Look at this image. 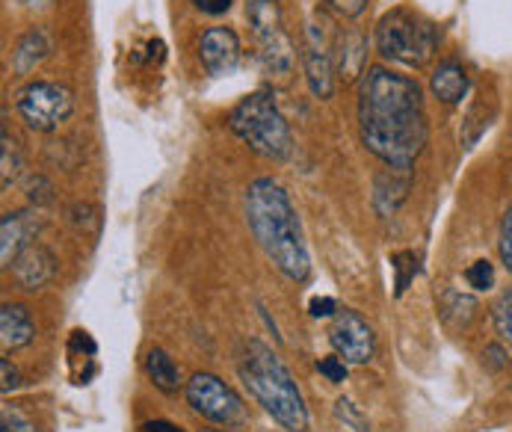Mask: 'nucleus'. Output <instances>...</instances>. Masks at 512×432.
<instances>
[{"label": "nucleus", "mask_w": 512, "mask_h": 432, "mask_svg": "<svg viewBox=\"0 0 512 432\" xmlns=\"http://www.w3.org/2000/svg\"><path fill=\"white\" fill-rule=\"evenodd\" d=\"M187 403L196 415H202L205 421L225 427V430H237L246 424V406L240 400V394L225 385L220 376L214 373H196L187 382Z\"/></svg>", "instance_id": "obj_8"}, {"label": "nucleus", "mask_w": 512, "mask_h": 432, "mask_svg": "<svg viewBox=\"0 0 512 432\" xmlns=\"http://www.w3.org/2000/svg\"><path fill=\"white\" fill-rule=\"evenodd\" d=\"M36 338V323L27 305L18 302H3L0 308V344L3 350H24Z\"/></svg>", "instance_id": "obj_14"}, {"label": "nucleus", "mask_w": 512, "mask_h": 432, "mask_svg": "<svg viewBox=\"0 0 512 432\" xmlns=\"http://www.w3.org/2000/svg\"><path fill=\"white\" fill-rule=\"evenodd\" d=\"M39 219L30 211H9L0 219V267L12 270L15 258L36 243Z\"/></svg>", "instance_id": "obj_12"}, {"label": "nucleus", "mask_w": 512, "mask_h": 432, "mask_svg": "<svg viewBox=\"0 0 512 432\" xmlns=\"http://www.w3.org/2000/svg\"><path fill=\"white\" fill-rule=\"evenodd\" d=\"M465 282L474 290H492L495 288V264L486 261V258L474 261V264L465 270Z\"/></svg>", "instance_id": "obj_25"}, {"label": "nucleus", "mask_w": 512, "mask_h": 432, "mask_svg": "<svg viewBox=\"0 0 512 432\" xmlns=\"http://www.w3.org/2000/svg\"><path fill=\"white\" fill-rule=\"evenodd\" d=\"M196 6L205 12V15H225L231 9V0H196Z\"/></svg>", "instance_id": "obj_34"}, {"label": "nucleus", "mask_w": 512, "mask_h": 432, "mask_svg": "<svg viewBox=\"0 0 512 432\" xmlns=\"http://www.w3.org/2000/svg\"><path fill=\"white\" fill-rule=\"evenodd\" d=\"M439 311H441V320L447 323V326H453V329H465L471 320H474V311H477V299L474 296H468V293H459V290H447L444 296H441L439 302Z\"/></svg>", "instance_id": "obj_20"}, {"label": "nucleus", "mask_w": 512, "mask_h": 432, "mask_svg": "<svg viewBox=\"0 0 512 432\" xmlns=\"http://www.w3.org/2000/svg\"><path fill=\"white\" fill-rule=\"evenodd\" d=\"M329 344H332L335 356H341L350 367L370 364L376 359V332H373V326L367 323L365 317L359 311H353V308H341L332 317Z\"/></svg>", "instance_id": "obj_9"}, {"label": "nucleus", "mask_w": 512, "mask_h": 432, "mask_svg": "<svg viewBox=\"0 0 512 432\" xmlns=\"http://www.w3.org/2000/svg\"><path fill=\"white\" fill-rule=\"evenodd\" d=\"M373 42L382 60L406 69H424L439 51L441 30L424 15L397 6L376 21Z\"/></svg>", "instance_id": "obj_5"}, {"label": "nucleus", "mask_w": 512, "mask_h": 432, "mask_svg": "<svg viewBox=\"0 0 512 432\" xmlns=\"http://www.w3.org/2000/svg\"><path fill=\"white\" fill-rule=\"evenodd\" d=\"M430 92L439 98L441 104L456 107L471 92V74L459 60H441L430 74Z\"/></svg>", "instance_id": "obj_15"}, {"label": "nucleus", "mask_w": 512, "mask_h": 432, "mask_svg": "<svg viewBox=\"0 0 512 432\" xmlns=\"http://www.w3.org/2000/svg\"><path fill=\"white\" fill-rule=\"evenodd\" d=\"M214 432H240V430H225V427H222V430H214Z\"/></svg>", "instance_id": "obj_36"}, {"label": "nucleus", "mask_w": 512, "mask_h": 432, "mask_svg": "<svg viewBox=\"0 0 512 432\" xmlns=\"http://www.w3.org/2000/svg\"><path fill=\"white\" fill-rule=\"evenodd\" d=\"M326 6L332 9V12H338L341 18H359L362 12L367 9V0H326Z\"/></svg>", "instance_id": "obj_32"}, {"label": "nucleus", "mask_w": 512, "mask_h": 432, "mask_svg": "<svg viewBox=\"0 0 512 432\" xmlns=\"http://www.w3.org/2000/svg\"><path fill=\"white\" fill-rule=\"evenodd\" d=\"M409 190H412V172L391 169L388 166V172H382L376 178V187H373V205H376V211L379 214H394L400 208V202H406Z\"/></svg>", "instance_id": "obj_18"}, {"label": "nucleus", "mask_w": 512, "mask_h": 432, "mask_svg": "<svg viewBox=\"0 0 512 432\" xmlns=\"http://www.w3.org/2000/svg\"><path fill=\"white\" fill-rule=\"evenodd\" d=\"M72 86L57 80H30L15 95V110L21 122L36 134H54L60 131L74 113Z\"/></svg>", "instance_id": "obj_7"}, {"label": "nucleus", "mask_w": 512, "mask_h": 432, "mask_svg": "<svg viewBox=\"0 0 512 432\" xmlns=\"http://www.w3.org/2000/svg\"><path fill=\"white\" fill-rule=\"evenodd\" d=\"M498 255H501L504 270L512 273V202L507 205L504 219H501V228H498Z\"/></svg>", "instance_id": "obj_28"}, {"label": "nucleus", "mask_w": 512, "mask_h": 432, "mask_svg": "<svg viewBox=\"0 0 512 432\" xmlns=\"http://www.w3.org/2000/svg\"><path fill=\"white\" fill-rule=\"evenodd\" d=\"M51 54V36L42 27H30L12 51V72L18 77H27L33 69H39L45 63V57Z\"/></svg>", "instance_id": "obj_17"}, {"label": "nucleus", "mask_w": 512, "mask_h": 432, "mask_svg": "<svg viewBox=\"0 0 512 432\" xmlns=\"http://www.w3.org/2000/svg\"><path fill=\"white\" fill-rule=\"evenodd\" d=\"M246 222L267 261L296 285L311 279V255L288 190L276 178H255L246 187Z\"/></svg>", "instance_id": "obj_2"}, {"label": "nucleus", "mask_w": 512, "mask_h": 432, "mask_svg": "<svg viewBox=\"0 0 512 432\" xmlns=\"http://www.w3.org/2000/svg\"><path fill=\"white\" fill-rule=\"evenodd\" d=\"M0 376H3V385H0V391H3V394H12V391L21 385V376H18L15 364H12L9 359L0 361Z\"/></svg>", "instance_id": "obj_33"}, {"label": "nucleus", "mask_w": 512, "mask_h": 432, "mask_svg": "<svg viewBox=\"0 0 512 432\" xmlns=\"http://www.w3.org/2000/svg\"><path fill=\"white\" fill-rule=\"evenodd\" d=\"M246 18L258 45V60L267 77H273V83L288 86L293 72H296V60L299 51L293 45L291 33L285 27V15L279 0H249L246 3Z\"/></svg>", "instance_id": "obj_6"}, {"label": "nucleus", "mask_w": 512, "mask_h": 432, "mask_svg": "<svg viewBox=\"0 0 512 432\" xmlns=\"http://www.w3.org/2000/svg\"><path fill=\"white\" fill-rule=\"evenodd\" d=\"M27 202L33 208L51 205L54 202V184L45 175H30V181H27Z\"/></svg>", "instance_id": "obj_27"}, {"label": "nucleus", "mask_w": 512, "mask_h": 432, "mask_svg": "<svg viewBox=\"0 0 512 432\" xmlns=\"http://www.w3.org/2000/svg\"><path fill=\"white\" fill-rule=\"evenodd\" d=\"M492 323H495V332L501 335L504 344L512 347V288H507L492 305Z\"/></svg>", "instance_id": "obj_23"}, {"label": "nucleus", "mask_w": 512, "mask_h": 432, "mask_svg": "<svg viewBox=\"0 0 512 432\" xmlns=\"http://www.w3.org/2000/svg\"><path fill=\"white\" fill-rule=\"evenodd\" d=\"M317 370H320V376H326L329 382L341 385V382H347L350 364L341 359V356H326V359L317 361Z\"/></svg>", "instance_id": "obj_29"}, {"label": "nucleus", "mask_w": 512, "mask_h": 432, "mask_svg": "<svg viewBox=\"0 0 512 432\" xmlns=\"http://www.w3.org/2000/svg\"><path fill=\"white\" fill-rule=\"evenodd\" d=\"M335 418L344 424V427H350V430L356 432H370V424H367V418L359 412V406L350 400V397H338L335 400Z\"/></svg>", "instance_id": "obj_24"}, {"label": "nucleus", "mask_w": 512, "mask_h": 432, "mask_svg": "<svg viewBox=\"0 0 512 432\" xmlns=\"http://www.w3.org/2000/svg\"><path fill=\"white\" fill-rule=\"evenodd\" d=\"M299 60H302V74H305V83H308V92L320 101L332 98L335 95V51H332V42L326 39L323 27L320 24H308L305 27V39H302V51H299Z\"/></svg>", "instance_id": "obj_10"}, {"label": "nucleus", "mask_w": 512, "mask_h": 432, "mask_svg": "<svg viewBox=\"0 0 512 432\" xmlns=\"http://www.w3.org/2000/svg\"><path fill=\"white\" fill-rule=\"evenodd\" d=\"M0 187L3 190H12V184L21 178V172H24V154H21V148L15 143V137H9V131L3 128V134H0Z\"/></svg>", "instance_id": "obj_21"}, {"label": "nucleus", "mask_w": 512, "mask_h": 432, "mask_svg": "<svg viewBox=\"0 0 512 432\" xmlns=\"http://www.w3.org/2000/svg\"><path fill=\"white\" fill-rule=\"evenodd\" d=\"M54 276H57V258L42 243H33L30 249H24L12 264V279L18 282V288L27 290V293H36L45 285H51Z\"/></svg>", "instance_id": "obj_13"}, {"label": "nucleus", "mask_w": 512, "mask_h": 432, "mask_svg": "<svg viewBox=\"0 0 512 432\" xmlns=\"http://www.w3.org/2000/svg\"><path fill=\"white\" fill-rule=\"evenodd\" d=\"M359 137L385 166L412 172L430 143L421 86L406 74L370 66L359 83Z\"/></svg>", "instance_id": "obj_1"}, {"label": "nucleus", "mask_w": 512, "mask_h": 432, "mask_svg": "<svg viewBox=\"0 0 512 432\" xmlns=\"http://www.w3.org/2000/svg\"><path fill=\"white\" fill-rule=\"evenodd\" d=\"M243 57L240 36L231 27H208L199 39V60L211 77H228L237 72Z\"/></svg>", "instance_id": "obj_11"}, {"label": "nucleus", "mask_w": 512, "mask_h": 432, "mask_svg": "<svg viewBox=\"0 0 512 432\" xmlns=\"http://www.w3.org/2000/svg\"><path fill=\"white\" fill-rule=\"evenodd\" d=\"M335 72L344 80H356L367 72V39L359 30H344L332 39Z\"/></svg>", "instance_id": "obj_16"}, {"label": "nucleus", "mask_w": 512, "mask_h": 432, "mask_svg": "<svg viewBox=\"0 0 512 432\" xmlns=\"http://www.w3.org/2000/svg\"><path fill=\"white\" fill-rule=\"evenodd\" d=\"M240 382L252 394V400L288 432L308 430V406L302 400V391L288 370V364L273 353L264 341H246L237 361Z\"/></svg>", "instance_id": "obj_3"}, {"label": "nucleus", "mask_w": 512, "mask_h": 432, "mask_svg": "<svg viewBox=\"0 0 512 432\" xmlns=\"http://www.w3.org/2000/svg\"><path fill=\"white\" fill-rule=\"evenodd\" d=\"M140 432H184L178 424H172V421H146Z\"/></svg>", "instance_id": "obj_35"}, {"label": "nucleus", "mask_w": 512, "mask_h": 432, "mask_svg": "<svg viewBox=\"0 0 512 432\" xmlns=\"http://www.w3.org/2000/svg\"><path fill=\"white\" fill-rule=\"evenodd\" d=\"M0 432H42V430H39V424H36L30 415H24L21 409L6 406V409H3V415H0Z\"/></svg>", "instance_id": "obj_26"}, {"label": "nucleus", "mask_w": 512, "mask_h": 432, "mask_svg": "<svg viewBox=\"0 0 512 432\" xmlns=\"http://www.w3.org/2000/svg\"><path fill=\"white\" fill-rule=\"evenodd\" d=\"M391 270H394V296L400 299L409 285L415 282V276H418V270H421V264H418V255L415 252H397V255H391Z\"/></svg>", "instance_id": "obj_22"}, {"label": "nucleus", "mask_w": 512, "mask_h": 432, "mask_svg": "<svg viewBox=\"0 0 512 432\" xmlns=\"http://www.w3.org/2000/svg\"><path fill=\"white\" fill-rule=\"evenodd\" d=\"M146 373H148V379H151V385H154L157 391H163V394H175V391L181 388V379H178V367H175V361L169 359V353H166V350H160V347L148 350Z\"/></svg>", "instance_id": "obj_19"}, {"label": "nucleus", "mask_w": 512, "mask_h": 432, "mask_svg": "<svg viewBox=\"0 0 512 432\" xmlns=\"http://www.w3.org/2000/svg\"><path fill=\"white\" fill-rule=\"evenodd\" d=\"M483 367H486V370H492V373L507 370V367H510V356H507V350H504L501 344H489V347L483 350Z\"/></svg>", "instance_id": "obj_30"}, {"label": "nucleus", "mask_w": 512, "mask_h": 432, "mask_svg": "<svg viewBox=\"0 0 512 432\" xmlns=\"http://www.w3.org/2000/svg\"><path fill=\"white\" fill-rule=\"evenodd\" d=\"M228 128L264 160L285 163L293 154V134L273 89H255L228 110Z\"/></svg>", "instance_id": "obj_4"}, {"label": "nucleus", "mask_w": 512, "mask_h": 432, "mask_svg": "<svg viewBox=\"0 0 512 432\" xmlns=\"http://www.w3.org/2000/svg\"><path fill=\"white\" fill-rule=\"evenodd\" d=\"M341 308H338V302L332 299V296H314L311 302H308V314L314 317V320H323V317H335Z\"/></svg>", "instance_id": "obj_31"}]
</instances>
